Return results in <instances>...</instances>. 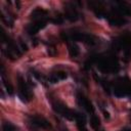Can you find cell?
I'll list each match as a JSON object with an SVG mask.
<instances>
[{
    "label": "cell",
    "instance_id": "obj_15",
    "mask_svg": "<svg viewBox=\"0 0 131 131\" xmlns=\"http://www.w3.org/2000/svg\"><path fill=\"white\" fill-rule=\"evenodd\" d=\"M2 79H3V83H4V85H5L6 89H7V92H8L9 94H13V87H12L9 83H7V81H5L4 78H2Z\"/></svg>",
    "mask_w": 131,
    "mask_h": 131
},
{
    "label": "cell",
    "instance_id": "obj_13",
    "mask_svg": "<svg viewBox=\"0 0 131 131\" xmlns=\"http://www.w3.org/2000/svg\"><path fill=\"white\" fill-rule=\"evenodd\" d=\"M69 52H70L71 56L76 57V56L79 54V48H78V46H77L76 44H74V43L70 44V45H69Z\"/></svg>",
    "mask_w": 131,
    "mask_h": 131
},
{
    "label": "cell",
    "instance_id": "obj_5",
    "mask_svg": "<svg viewBox=\"0 0 131 131\" xmlns=\"http://www.w3.org/2000/svg\"><path fill=\"white\" fill-rule=\"evenodd\" d=\"M31 122L33 125L41 128V129H46V130H50L52 129L51 124L49 123V121H47L44 117L39 116V115H35L31 117Z\"/></svg>",
    "mask_w": 131,
    "mask_h": 131
},
{
    "label": "cell",
    "instance_id": "obj_11",
    "mask_svg": "<svg viewBox=\"0 0 131 131\" xmlns=\"http://www.w3.org/2000/svg\"><path fill=\"white\" fill-rule=\"evenodd\" d=\"M47 14V11L42 9V8H36L33 12H32V17L35 18L36 20L37 19H44L43 17Z\"/></svg>",
    "mask_w": 131,
    "mask_h": 131
},
{
    "label": "cell",
    "instance_id": "obj_8",
    "mask_svg": "<svg viewBox=\"0 0 131 131\" xmlns=\"http://www.w3.org/2000/svg\"><path fill=\"white\" fill-rule=\"evenodd\" d=\"M74 120L76 121V125H77V128L79 131H88V129L86 127V119L82 114L75 112Z\"/></svg>",
    "mask_w": 131,
    "mask_h": 131
},
{
    "label": "cell",
    "instance_id": "obj_12",
    "mask_svg": "<svg viewBox=\"0 0 131 131\" xmlns=\"http://www.w3.org/2000/svg\"><path fill=\"white\" fill-rule=\"evenodd\" d=\"M2 131H18V128L10 122H4L2 125Z\"/></svg>",
    "mask_w": 131,
    "mask_h": 131
},
{
    "label": "cell",
    "instance_id": "obj_1",
    "mask_svg": "<svg viewBox=\"0 0 131 131\" xmlns=\"http://www.w3.org/2000/svg\"><path fill=\"white\" fill-rule=\"evenodd\" d=\"M93 61H96L97 67L103 71V72H115L118 69V62L113 56L108 57H97L95 59H92Z\"/></svg>",
    "mask_w": 131,
    "mask_h": 131
},
{
    "label": "cell",
    "instance_id": "obj_9",
    "mask_svg": "<svg viewBox=\"0 0 131 131\" xmlns=\"http://www.w3.org/2000/svg\"><path fill=\"white\" fill-rule=\"evenodd\" d=\"M67 78V73L66 72H62V71H58L54 74H52L50 77H49V81L51 83H56L57 81L59 80H63Z\"/></svg>",
    "mask_w": 131,
    "mask_h": 131
},
{
    "label": "cell",
    "instance_id": "obj_14",
    "mask_svg": "<svg viewBox=\"0 0 131 131\" xmlns=\"http://www.w3.org/2000/svg\"><path fill=\"white\" fill-rule=\"evenodd\" d=\"M99 123H100L99 118L96 117L95 115H92V117L90 119V125H91V127L94 128V129H96L97 127H99Z\"/></svg>",
    "mask_w": 131,
    "mask_h": 131
},
{
    "label": "cell",
    "instance_id": "obj_7",
    "mask_svg": "<svg viewBox=\"0 0 131 131\" xmlns=\"http://www.w3.org/2000/svg\"><path fill=\"white\" fill-rule=\"evenodd\" d=\"M77 97H78V98H77V99H78V103H79L85 111H87L88 113H93V112H94L93 104L91 103V101H90L85 95L79 93Z\"/></svg>",
    "mask_w": 131,
    "mask_h": 131
},
{
    "label": "cell",
    "instance_id": "obj_2",
    "mask_svg": "<svg viewBox=\"0 0 131 131\" xmlns=\"http://www.w3.org/2000/svg\"><path fill=\"white\" fill-rule=\"evenodd\" d=\"M114 93L117 96H125L131 95V80L124 78L120 79L114 87Z\"/></svg>",
    "mask_w": 131,
    "mask_h": 131
},
{
    "label": "cell",
    "instance_id": "obj_4",
    "mask_svg": "<svg viewBox=\"0 0 131 131\" xmlns=\"http://www.w3.org/2000/svg\"><path fill=\"white\" fill-rule=\"evenodd\" d=\"M52 107L56 113H58L62 117L67 118L69 120H74V113L75 112L71 111L66 104H63V103H61L59 101H55V102L52 103Z\"/></svg>",
    "mask_w": 131,
    "mask_h": 131
},
{
    "label": "cell",
    "instance_id": "obj_6",
    "mask_svg": "<svg viewBox=\"0 0 131 131\" xmlns=\"http://www.w3.org/2000/svg\"><path fill=\"white\" fill-rule=\"evenodd\" d=\"M46 26V20L45 19H37L35 20L33 24H30L27 28V32L30 35H34L36 34L38 31H40L41 29H43Z\"/></svg>",
    "mask_w": 131,
    "mask_h": 131
},
{
    "label": "cell",
    "instance_id": "obj_10",
    "mask_svg": "<svg viewBox=\"0 0 131 131\" xmlns=\"http://www.w3.org/2000/svg\"><path fill=\"white\" fill-rule=\"evenodd\" d=\"M66 17H67L68 19H70V20L73 21V20H77V19H78L79 14H78V12L76 11L75 8L71 7V8H67V11H66Z\"/></svg>",
    "mask_w": 131,
    "mask_h": 131
},
{
    "label": "cell",
    "instance_id": "obj_3",
    "mask_svg": "<svg viewBox=\"0 0 131 131\" xmlns=\"http://www.w3.org/2000/svg\"><path fill=\"white\" fill-rule=\"evenodd\" d=\"M17 87H18V93L21 97L23 100L25 101H30L33 97L32 91L30 90V87L28 86L27 82L24 80L21 76L17 77Z\"/></svg>",
    "mask_w": 131,
    "mask_h": 131
}]
</instances>
